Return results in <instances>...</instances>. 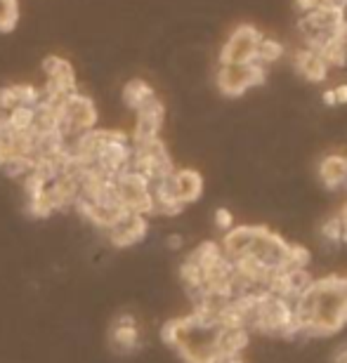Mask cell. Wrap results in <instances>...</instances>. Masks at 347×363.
<instances>
[{
	"instance_id": "1",
	"label": "cell",
	"mask_w": 347,
	"mask_h": 363,
	"mask_svg": "<svg viewBox=\"0 0 347 363\" xmlns=\"http://www.w3.org/2000/svg\"><path fill=\"white\" fill-rule=\"evenodd\" d=\"M295 323L302 335L326 337L347 325V295L343 276L316 279L298 300L293 302Z\"/></svg>"
},
{
	"instance_id": "2",
	"label": "cell",
	"mask_w": 347,
	"mask_h": 363,
	"mask_svg": "<svg viewBox=\"0 0 347 363\" xmlns=\"http://www.w3.org/2000/svg\"><path fill=\"white\" fill-rule=\"evenodd\" d=\"M248 330H258L263 335H281L288 340H295L300 333V325L295 323L293 316V302L284 300L277 295H265L263 304H260L255 318H253Z\"/></svg>"
},
{
	"instance_id": "3",
	"label": "cell",
	"mask_w": 347,
	"mask_h": 363,
	"mask_svg": "<svg viewBox=\"0 0 347 363\" xmlns=\"http://www.w3.org/2000/svg\"><path fill=\"white\" fill-rule=\"evenodd\" d=\"M97 125V106L90 97L81 92H74L60 101V133L67 140L90 133Z\"/></svg>"
},
{
	"instance_id": "4",
	"label": "cell",
	"mask_w": 347,
	"mask_h": 363,
	"mask_svg": "<svg viewBox=\"0 0 347 363\" xmlns=\"http://www.w3.org/2000/svg\"><path fill=\"white\" fill-rule=\"evenodd\" d=\"M130 170L140 172L142 177H147L151 184L158 179H165L175 172L172 158L165 149L161 140H151L142 144H133V161H130Z\"/></svg>"
},
{
	"instance_id": "5",
	"label": "cell",
	"mask_w": 347,
	"mask_h": 363,
	"mask_svg": "<svg viewBox=\"0 0 347 363\" xmlns=\"http://www.w3.org/2000/svg\"><path fill=\"white\" fill-rule=\"evenodd\" d=\"M116 191H119L121 206L128 213L151 217L154 215V199H151V182L147 177H142L140 172L126 170L114 179Z\"/></svg>"
},
{
	"instance_id": "6",
	"label": "cell",
	"mask_w": 347,
	"mask_h": 363,
	"mask_svg": "<svg viewBox=\"0 0 347 363\" xmlns=\"http://www.w3.org/2000/svg\"><path fill=\"white\" fill-rule=\"evenodd\" d=\"M267 81L265 64L248 62V64H227L218 71V88L227 97H241L248 88H258Z\"/></svg>"
},
{
	"instance_id": "7",
	"label": "cell",
	"mask_w": 347,
	"mask_h": 363,
	"mask_svg": "<svg viewBox=\"0 0 347 363\" xmlns=\"http://www.w3.org/2000/svg\"><path fill=\"white\" fill-rule=\"evenodd\" d=\"M260 40H263V33H260L255 26L241 24L238 28H234V33L229 35V40L225 43V48H222V52H220V67L255 62Z\"/></svg>"
},
{
	"instance_id": "8",
	"label": "cell",
	"mask_w": 347,
	"mask_h": 363,
	"mask_svg": "<svg viewBox=\"0 0 347 363\" xmlns=\"http://www.w3.org/2000/svg\"><path fill=\"white\" fill-rule=\"evenodd\" d=\"M109 243L116 248H133V245L142 243L149 234V217L128 213L126 217H121L111 229L104 231Z\"/></svg>"
},
{
	"instance_id": "9",
	"label": "cell",
	"mask_w": 347,
	"mask_h": 363,
	"mask_svg": "<svg viewBox=\"0 0 347 363\" xmlns=\"http://www.w3.org/2000/svg\"><path fill=\"white\" fill-rule=\"evenodd\" d=\"M286 252H288V243L284 238L279 234H274V231H270L267 227H258L255 243H253L248 255L258 257L260 262L267 264L270 269H281L286 259Z\"/></svg>"
},
{
	"instance_id": "10",
	"label": "cell",
	"mask_w": 347,
	"mask_h": 363,
	"mask_svg": "<svg viewBox=\"0 0 347 363\" xmlns=\"http://www.w3.org/2000/svg\"><path fill=\"white\" fill-rule=\"evenodd\" d=\"M135 113H137V121H135V133H133V137H130V142L142 144V142L158 140V133H161L163 121H165L163 101L158 97H154Z\"/></svg>"
},
{
	"instance_id": "11",
	"label": "cell",
	"mask_w": 347,
	"mask_h": 363,
	"mask_svg": "<svg viewBox=\"0 0 347 363\" xmlns=\"http://www.w3.org/2000/svg\"><path fill=\"white\" fill-rule=\"evenodd\" d=\"M109 345L119 354H133L140 347V328L130 314H121L109 330Z\"/></svg>"
},
{
	"instance_id": "12",
	"label": "cell",
	"mask_w": 347,
	"mask_h": 363,
	"mask_svg": "<svg viewBox=\"0 0 347 363\" xmlns=\"http://www.w3.org/2000/svg\"><path fill=\"white\" fill-rule=\"evenodd\" d=\"M255 236H258V227H253V224H238V227H231L227 231L220 248L227 259L243 257L250 252L253 243H255Z\"/></svg>"
},
{
	"instance_id": "13",
	"label": "cell",
	"mask_w": 347,
	"mask_h": 363,
	"mask_svg": "<svg viewBox=\"0 0 347 363\" xmlns=\"http://www.w3.org/2000/svg\"><path fill=\"white\" fill-rule=\"evenodd\" d=\"M151 199H154V215L175 217L184 210L182 203L177 201L175 186H172V175L151 184Z\"/></svg>"
},
{
	"instance_id": "14",
	"label": "cell",
	"mask_w": 347,
	"mask_h": 363,
	"mask_svg": "<svg viewBox=\"0 0 347 363\" xmlns=\"http://www.w3.org/2000/svg\"><path fill=\"white\" fill-rule=\"evenodd\" d=\"M172 186H175L177 201L182 203V206L197 203L201 196H204V177H201V172L192 168H182V170L172 172Z\"/></svg>"
},
{
	"instance_id": "15",
	"label": "cell",
	"mask_w": 347,
	"mask_h": 363,
	"mask_svg": "<svg viewBox=\"0 0 347 363\" xmlns=\"http://www.w3.org/2000/svg\"><path fill=\"white\" fill-rule=\"evenodd\" d=\"M250 345V330L238 328V330H218L215 337V350H218L220 359H236L238 354L248 350Z\"/></svg>"
},
{
	"instance_id": "16",
	"label": "cell",
	"mask_w": 347,
	"mask_h": 363,
	"mask_svg": "<svg viewBox=\"0 0 347 363\" xmlns=\"http://www.w3.org/2000/svg\"><path fill=\"white\" fill-rule=\"evenodd\" d=\"M295 69L307 78L309 83H324L329 78V67L312 50H300L295 55Z\"/></svg>"
},
{
	"instance_id": "17",
	"label": "cell",
	"mask_w": 347,
	"mask_h": 363,
	"mask_svg": "<svg viewBox=\"0 0 347 363\" xmlns=\"http://www.w3.org/2000/svg\"><path fill=\"white\" fill-rule=\"evenodd\" d=\"M319 177L326 189H341L347 184V158L331 154L319 163Z\"/></svg>"
},
{
	"instance_id": "18",
	"label": "cell",
	"mask_w": 347,
	"mask_h": 363,
	"mask_svg": "<svg viewBox=\"0 0 347 363\" xmlns=\"http://www.w3.org/2000/svg\"><path fill=\"white\" fill-rule=\"evenodd\" d=\"M154 97H156L154 88H151L144 78H133V81H128L126 88H123V104L128 108H133V111H140V108Z\"/></svg>"
},
{
	"instance_id": "19",
	"label": "cell",
	"mask_w": 347,
	"mask_h": 363,
	"mask_svg": "<svg viewBox=\"0 0 347 363\" xmlns=\"http://www.w3.org/2000/svg\"><path fill=\"white\" fill-rule=\"evenodd\" d=\"M222 257H225V252H222L220 243H213V241H204L201 245H197V248H194L189 255H187V259L197 264L204 274L208 269H213V267L218 264Z\"/></svg>"
},
{
	"instance_id": "20",
	"label": "cell",
	"mask_w": 347,
	"mask_h": 363,
	"mask_svg": "<svg viewBox=\"0 0 347 363\" xmlns=\"http://www.w3.org/2000/svg\"><path fill=\"white\" fill-rule=\"evenodd\" d=\"M321 57L324 62H326V67L331 69V67H345L347 64V50H345V40H341V38H334V35H331V38L324 43L321 45V50L319 52H316Z\"/></svg>"
},
{
	"instance_id": "21",
	"label": "cell",
	"mask_w": 347,
	"mask_h": 363,
	"mask_svg": "<svg viewBox=\"0 0 347 363\" xmlns=\"http://www.w3.org/2000/svg\"><path fill=\"white\" fill-rule=\"evenodd\" d=\"M7 125H10L14 133H31L35 125V108L31 106H17L12 108L10 113L5 116Z\"/></svg>"
},
{
	"instance_id": "22",
	"label": "cell",
	"mask_w": 347,
	"mask_h": 363,
	"mask_svg": "<svg viewBox=\"0 0 347 363\" xmlns=\"http://www.w3.org/2000/svg\"><path fill=\"white\" fill-rule=\"evenodd\" d=\"M33 165H35V158H31V156H10L0 170H3V175H7L10 179H24L26 175L33 172Z\"/></svg>"
},
{
	"instance_id": "23",
	"label": "cell",
	"mask_w": 347,
	"mask_h": 363,
	"mask_svg": "<svg viewBox=\"0 0 347 363\" xmlns=\"http://www.w3.org/2000/svg\"><path fill=\"white\" fill-rule=\"evenodd\" d=\"M312 262V252L300 243H288V252L281 269H307V264Z\"/></svg>"
},
{
	"instance_id": "24",
	"label": "cell",
	"mask_w": 347,
	"mask_h": 363,
	"mask_svg": "<svg viewBox=\"0 0 347 363\" xmlns=\"http://www.w3.org/2000/svg\"><path fill=\"white\" fill-rule=\"evenodd\" d=\"M284 57V45H281L279 40H272V38H263L260 40V45H258V52H255V60L260 64H272V62H277Z\"/></svg>"
},
{
	"instance_id": "25",
	"label": "cell",
	"mask_w": 347,
	"mask_h": 363,
	"mask_svg": "<svg viewBox=\"0 0 347 363\" xmlns=\"http://www.w3.org/2000/svg\"><path fill=\"white\" fill-rule=\"evenodd\" d=\"M19 3L17 0H0V33H10L17 26Z\"/></svg>"
},
{
	"instance_id": "26",
	"label": "cell",
	"mask_w": 347,
	"mask_h": 363,
	"mask_svg": "<svg viewBox=\"0 0 347 363\" xmlns=\"http://www.w3.org/2000/svg\"><path fill=\"white\" fill-rule=\"evenodd\" d=\"M321 238H324V243H329V245H341L343 243V224H341V215H336V217H329L326 222L321 224Z\"/></svg>"
},
{
	"instance_id": "27",
	"label": "cell",
	"mask_w": 347,
	"mask_h": 363,
	"mask_svg": "<svg viewBox=\"0 0 347 363\" xmlns=\"http://www.w3.org/2000/svg\"><path fill=\"white\" fill-rule=\"evenodd\" d=\"M17 106H19V101H17V92H14V85L0 88V116H7Z\"/></svg>"
},
{
	"instance_id": "28",
	"label": "cell",
	"mask_w": 347,
	"mask_h": 363,
	"mask_svg": "<svg viewBox=\"0 0 347 363\" xmlns=\"http://www.w3.org/2000/svg\"><path fill=\"white\" fill-rule=\"evenodd\" d=\"M215 227L222 231H229L234 227V215H231L227 208H218L215 210Z\"/></svg>"
},
{
	"instance_id": "29",
	"label": "cell",
	"mask_w": 347,
	"mask_h": 363,
	"mask_svg": "<svg viewBox=\"0 0 347 363\" xmlns=\"http://www.w3.org/2000/svg\"><path fill=\"white\" fill-rule=\"evenodd\" d=\"M319 7L321 10H329V12L345 14L347 12V0H319Z\"/></svg>"
},
{
	"instance_id": "30",
	"label": "cell",
	"mask_w": 347,
	"mask_h": 363,
	"mask_svg": "<svg viewBox=\"0 0 347 363\" xmlns=\"http://www.w3.org/2000/svg\"><path fill=\"white\" fill-rule=\"evenodd\" d=\"M295 7H298L300 12H312V10H316L319 7V0H295Z\"/></svg>"
},
{
	"instance_id": "31",
	"label": "cell",
	"mask_w": 347,
	"mask_h": 363,
	"mask_svg": "<svg viewBox=\"0 0 347 363\" xmlns=\"http://www.w3.org/2000/svg\"><path fill=\"white\" fill-rule=\"evenodd\" d=\"M334 94H336V104H347V83L334 88Z\"/></svg>"
},
{
	"instance_id": "32",
	"label": "cell",
	"mask_w": 347,
	"mask_h": 363,
	"mask_svg": "<svg viewBox=\"0 0 347 363\" xmlns=\"http://www.w3.org/2000/svg\"><path fill=\"white\" fill-rule=\"evenodd\" d=\"M184 245V238L180 236V234H172V236H168V248L170 250H180Z\"/></svg>"
},
{
	"instance_id": "33",
	"label": "cell",
	"mask_w": 347,
	"mask_h": 363,
	"mask_svg": "<svg viewBox=\"0 0 347 363\" xmlns=\"http://www.w3.org/2000/svg\"><path fill=\"white\" fill-rule=\"evenodd\" d=\"M334 363H347V342L341 345L334 354Z\"/></svg>"
},
{
	"instance_id": "34",
	"label": "cell",
	"mask_w": 347,
	"mask_h": 363,
	"mask_svg": "<svg viewBox=\"0 0 347 363\" xmlns=\"http://www.w3.org/2000/svg\"><path fill=\"white\" fill-rule=\"evenodd\" d=\"M324 104H326V106H334L336 104V94H334V90H326V92H324Z\"/></svg>"
},
{
	"instance_id": "35",
	"label": "cell",
	"mask_w": 347,
	"mask_h": 363,
	"mask_svg": "<svg viewBox=\"0 0 347 363\" xmlns=\"http://www.w3.org/2000/svg\"><path fill=\"white\" fill-rule=\"evenodd\" d=\"M341 224H343V243H347V217H341Z\"/></svg>"
},
{
	"instance_id": "36",
	"label": "cell",
	"mask_w": 347,
	"mask_h": 363,
	"mask_svg": "<svg viewBox=\"0 0 347 363\" xmlns=\"http://www.w3.org/2000/svg\"><path fill=\"white\" fill-rule=\"evenodd\" d=\"M215 363H243V361L236 357V359H218V361H215Z\"/></svg>"
},
{
	"instance_id": "37",
	"label": "cell",
	"mask_w": 347,
	"mask_h": 363,
	"mask_svg": "<svg viewBox=\"0 0 347 363\" xmlns=\"http://www.w3.org/2000/svg\"><path fill=\"white\" fill-rule=\"evenodd\" d=\"M3 128H5V118L0 116V135H3Z\"/></svg>"
},
{
	"instance_id": "38",
	"label": "cell",
	"mask_w": 347,
	"mask_h": 363,
	"mask_svg": "<svg viewBox=\"0 0 347 363\" xmlns=\"http://www.w3.org/2000/svg\"><path fill=\"white\" fill-rule=\"evenodd\" d=\"M343 290H345V295H347V276H343Z\"/></svg>"
},
{
	"instance_id": "39",
	"label": "cell",
	"mask_w": 347,
	"mask_h": 363,
	"mask_svg": "<svg viewBox=\"0 0 347 363\" xmlns=\"http://www.w3.org/2000/svg\"><path fill=\"white\" fill-rule=\"evenodd\" d=\"M341 217H347V203H345L343 210H341Z\"/></svg>"
},
{
	"instance_id": "40",
	"label": "cell",
	"mask_w": 347,
	"mask_h": 363,
	"mask_svg": "<svg viewBox=\"0 0 347 363\" xmlns=\"http://www.w3.org/2000/svg\"><path fill=\"white\" fill-rule=\"evenodd\" d=\"M345 50H347V43H345Z\"/></svg>"
}]
</instances>
